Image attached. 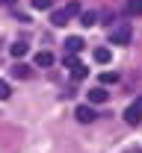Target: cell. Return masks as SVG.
<instances>
[{
  "mask_svg": "<svg viewBox=\"0 0 142 153\" xmlns=\"http://www.w3.org/2000/svg\"><path fill=\"white\" fill-rule=\"evenodd\" d=\"M9 53H12L15 59H21V56H27V53H30V44H27V41H12Z\"/></svg>",
  "mask_w": 142,
  "mask_h": 153,
  "instance_id": "cell-6",
  "label": "cell"
},
{
  "mask_svg": "<svg viewBox=\"0 0 142 153\" xmlns=\"http://www.w3.org/2000/svg\"><path fill=\"white\" fill-rule=\"evenodd\" d=\"M130 24H119V27H113V33H110V41L113 44H130Z\"/></svg>",
  "mask_w": 142,
  "mask_h": 153,
  "instance_id": "cell-3",
  "label": "cell"
},
{
  "mask_svg": "<svg viewBox=\"0 0 142 153\" xmlns=\"http://www.w3.org/2000/svg\"><path fill=\"white\" fill-rule=\"evenodd\" d=\"M68 18H71V15H68L65 9H56V12L50 15V24H53V27H65V24H68Z\"/></svg>",
  "mask_w": 142,
  "mask_h": 153,
  "instance_id": "cell-8",
  "label": "cell"
},
{
  "mask_svg": "<svg viewBox=\"0 0 142 153\" xmlns=\"http://www.w3.org/2000/svg\"><path fill=\"white\" fill-rule=\"evenodd\" d=\"M127 153H142V147H133V150H127Z\"/></svg>",
  "mask_w": 142,
  "mask_h": 153,
  "instance_id": "cell-18",
  "label": "cell"
},
{
  "mask_svg": "<svg viewBox=\"0 0 142 153\" xmlns=\"http://www.w3.org/2000/svg\"><path fill=\"white\" fill-rule=\"evenodd\" d=\"M74 115H77V121H80V124H92V121H95L92 106H77V109H74Z\"/></svg>",
  "mask_w": 142,
  "mask_h": 153,
  "instance_id": "cell-5",
  "label": "cell"
},
{
  "mask_svg": "<svg viewBox=\"0 0 142 153\" xmlns=\"http://www.w3.org/2000/svg\"><path fill=\"white\" fill-rule=\"evenodd\" d=\"M9 94H12V85L0 79V100H6V97H9Z\"/></svg>",
  "mask_w": 142,
  "mask_h": 153,
  "instance_id": "cell-15",
  "label": "cell"
},
{
  "mask_svg": "<svg viewBox=\"0 0 142 153\" xmlns=\"http://www.w3.org/2000/svg\"><path fill=\"white\" fill-rule=\"evenodd\" d=\"M127 12L130 15H142V0H127Z\"/></svg>",
  "mask_w": 142,
  "mask_h": 153,
  "instance_id": "cell-13",
  "label": "cell"
},
{
  "mask_svg": "<svg viewBox=\"0 0 142 153\" xmlns=\"http://www.w3.org/2000/svg\"><path fill=\"white\" fill-rule=\"evenodd\" d=\"M3 3H15V0H3Z\"/></svg>",
  "mask_w": 142,
  "mask_h": 153,
  "instance_id": "cell-19",
  "label": "cell"
},
{
  "mask_svg": "<svg viewBox=\"0 0 142 153\" xmlns=\"http://www.w3.org/2000/svg\"><path fill=\"white\" fill-rule=\"evenodd\" d=\"M124 121L130 124V127H136V124H142V97H136L127 109H124Z\"/></svg>",
  "mask_w": 142,
  "mask_h": 153,
  "instance_id": "cell-2",
  "label": "cell"
},
{
  "mask_svg": "<svg viewBox=\"0 0 142 153\" xmlns=\"http://www.w3.org/2000/svg\"><path fill=\"white\" fill-rule=\"evenodd\" d=\"M65 68H68L71 79H86V76H89V68L77 59V53H68V56H65Z\"/></svg>",
  "mask_w": 142,
  "mask_h": 153,
  "instance_id": "cell-1",
  "label": "cell"
},
{
  "mask_svg": "<svg viewBox=\"0 0 142 153\" xmlns=\"http://www.w3.org/2000/svg\"><path fill=\"white\" fill-rule=\"evenodd\" d=\"M107 91L104 88H89V103H107Z\"/></svg>",
  "mask_w": 142,
  "mask_h": 153,
  "instance_id": "cell-9",
  "label": "cell"
},
{
  "mask_svg": "<svg viewBox=\"0 0 142 153\" xmlns=\"http://www.w3.org/2000/svg\"><path fill=\"white\" fill-rule=\"evenodd\" d=\"M65 12H68V15H77V12H80V3H77V0H71V3L65 6Z\"/></svg>",
  "mask_w": 142,
  "mask_h": 153,
  "instance_id": "cell-16",
  "label": "cell"
},
{
  "mask_svg": "<svg viewBox=\"0 0 142 153\" xmlns=\"http://www.w3.org/2000/svg\"><path fill=\"white\" fill-rule=\"evenodd\" d=\"M33 62H36L39 68H50V65H53V53H50V50H39V53L33 56Z\"/></svg>",
  "mask_w": 142,
  "mask_h": 153,
  "instance_id": "cell-4",
  "label": "cell"
},
{
  "mask_svg": "<svg viewBox=\"0 0 142 153\" xmlns=\"http://www.w3.org/2000/svg\"><path fill=\"white\" fill-rule=\"evenodd\" d=\"M12 74L18 76V79H30L33 71H30V65H12Z\"/></svg>",
  "mask_w": 142,
  "mask_h": 153,
  "instance_id": "cell-10",
  "label": "cell"
},
{
  "mask_svg": "<svg viewBox=\"0 0 142 153\" xmlns=\"http://www.w3.org/2000/svg\"><path fill=\"white\" fill-rule=\"evenodd\" d=\"M33 6H36V9H50L53 0H33Z\"/></svg>",
  "mask_w": 142,
  "mask_h": 153,
  "instance_id": "cell-17",
  "label": "cell"
},
{
  "mask_svg": "<svg viewBox=\"0 0 142 153\" xmlns=\"http://www.w3.org/2000/svg\"><path fill=\"white\" fill-rule=\"evenodd\" d=\"M80 24H83V27H92V24H95V12H83V15H80Z\"/></svg>",
  "mask_w": 142,
  "mask_h": 153,
  "instance_id": "cell-14",
  "label": "cell"
},
{
  "mask_svg": "<svg viewBox=\"0 0 142 153\" xmlns=\"http://www.w3.org/2000/svg\"><path fill=\"white\" fill-rule=\"evenodd\" d=\"M110 50H107V47H95V62H101V65H107V62H110Z\"/></svg>",
  "mask_w": 142,
  "mask_h": 153,
  "instance_id": "cell-11",
  "label": "cell"
},
{
  "mask_svg": "<svg viewBox=\"0 0 142 153\" xmlns=\"http://www.w3.org/2000/svg\"><path fill=\"white\" fill-rule=\"evenodd\" d=\"M101 82L104 85H116V82H119V74H116V71H107V74H101Z\"/></svg>",
  "mask_w": 142,
  "mask_h": 153,
  "instance_id": "cell-12",
  "label": "cell"
},
{
  "mask_svg": "<svg viewBox=\"0 0 142 153\" xmlns=\"http://www.w3.org/2000/svg\"><path fill=\"white\" fill-rule=\"evenodd\" d=\"M65 47H68V53H80L83 50V38L80 36H68L65 38Z\"/></svg>",
  "mask_w": 142,
  "mask_h": 153,
  "instance_id": "cell-7",
  "label": "cell"
}]
</instances>
